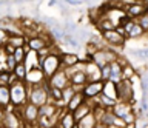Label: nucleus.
<instances>
[{"mask_svg": "<svg viewBox=\"0 0 148 128\" xmlns=\"http://www.w3.org/2000/svg\"><path fill=\"white\" fill-rule=\"evenodd\" d=\"M9 91H11V105L16 108H23L28 103V93H29V86L26 82L17 80L12 85H9Z\"/></svg>", "mask_w": 148, "mask_h": 128, "instance_id": "1", "label": "nucleus"}, {"mask_svg": "<svg viewBox=\"0 0 148 128\" xmlns=\"http://www.w3.org/2000/svg\"><path fill=\"white\" fill-rule=\"evenodd\" d=\"M60 54L62 53H56L54 49L51 51L48 56L40 59V70L43 71V74L46 77V80L49 79L53 74H56L60 68H62V60H60Z\"/></svg>", "mask_w": 148, "mask_h": 128, "instance_id": "2", "label": "nucleus"}, {"mask_svg": "<svg viewBox=\"0 0 148 128\" xmlns=\"http://www.w3.org/2000/svg\"><path fill=\"white\" fill-rule=\"evenodd\" d=\"M48 90H49L48 80H45L42 85H32V86H29V93H28V102L37 105L39 108L43 107L45 103L49 102Z\"/></svg>", "mask_w": 148, "mask_h": 128, "instance_id": "3", "label": "nucleus"}, {"mask_svg": "<svg viewBox=\"0 0 148 128\" xmlns=\"http://www.w3.org/2000/svg\"><path fill=\"white\" fill-rule=\"evenodd\" d=\"M3 128H26L28 125L25 123V120L22 119L20 114V108H16L12 105H9L5 111V116L0 120Z\"/></svg>", "mask_w": 148, "mask_h": 128, "instance_id": "4", "label": "nucleus"}, {"mask_svg": "<svg viewBox=\"0 0 148 128\" xmlns=\"http://www.w3.org/2000/svg\"><path fill=\"white\" fill-rule=\"evenodd\" d=\"M117 59H119V54L116 53L114 49H108V48L105 47V48L99 49V51H96V53L91 56L90 60H91V62H94L99 68H102V66L108 65V63L116 62Z\"/></svg>", "mask_w": 148, "mask_h": 128, "instance_id": "5", "label": "nucleus"}, {"mask_svg": "<svg viewBox=\"0 0 148 128\" xmlns=\"http://www.w3.org/2000/svg\"><path fill=\"white\" fill-rule=\"evenodd\" d=\"M100 34H102V37H103L105 45H108V47L111 49H114V51L123 48L125 40H127V37L120 34L116 28L114 29H110V31H105V33H100Z\"/></svg>", "mask_w": 148, "mask_h": 128, "instance_id": "6", "label": "nucleus"}, {"mask_svg": "<svg viewBox=\"0 0 148 128\" xmlns=\"http://www.w3.org/2000/svg\"><path fill=\"white\" fill-rule=\"evenodd\" d=\"M117 100L119 102L134 103V88L131 80H120L117 84Z\"/></svg>", "mask_w": 148, "mask_h": 128, "instance_id": "7", "label": "nucleus"}, {"mask_svg": "<svg viewBox=\"0 0 148 128\" xmlns=\"http://www.w3.org/2000/svg\"><path fill=\"white\" fill-rule=\"evenodd\" d=\"M123 10H125V14H127L128 19L137 20L139 17L148 10V0H139V2L130 3V5H127Z\"/></svg>", "mask_w": 148, "mask_h": 128, "instance_id": "8", "label": "nucleus"}, {"mask_svg": "<svg viewBox=\"0 0 148 128\" xmlns=\"http://www.w3.org/2000/svg\"><path fill=\"white\" fill-rule=\"evenodd\" d=\"M20 114L26 125H37V120H39V107L37 105L28 102L23 108H20Z\"/></svg>", "mask_w": 148, "mask_h": 128, "instance_id": "9", "label": "nucleus"}, {"mask_svg": "<svg viewBox=\"0 0 148 128\" xmlns=\"http://www.w3.org/2000/svg\"><path fill=\"white\" fill-rule=\"evenodd\" d=\"M103 85H105L103 80L88 82V84L83 86L82 93H83V96H85L88 100H94V99H97L102 93H103Z\"/></svg>", "mask_w": 148, "mask_h": 128, "instance_id": "10", "label": "nucleus"}, {"mask_svg": "<svg viewBox=\"0 0 148 128\" xmlns=\"http://www.w3.org/2000/svg\"><path fill=\"white\" fill-rule=\"evenodd\" d=\"M48 84L49 86H54V88H66V86H69V74L68 71L65 70V68H60V70L56 73V74H53L48 79Z\"/></svg>", "mask_w": 148, "mask_h": 128, "instance_id": "11", "label": "nucleus"}, {"mask_svg": "<svg viewBox=\"0 0 148 128\" xmlns=\"http://www.w3.org/2000/svg\"><path fill=\"white\" fill-rule=\"evenodd\" d=\"M85 74L88 77L90 82H96V80H102V74H100V68L96 65L94 62L91 60H86L85 59Z\"/></svg>", "mask_w": 148, "mask_h": 128, "instance_id": "12", "label": "nucleus"}, {"mask_svg": "<svg viewBox=\"0 0 148 128\" xmlns=\"http://www.w3.org/2000/svg\"><path fill=\"white\" fill-rule=\"evenodd\" d=\"M45 80H46V77L43 74V71H42L40 68H36V70L28 71L25 82H26L28 86H32V85H42Z\"/></svg>", "mask_w": 148, "mask_h": 128, "instance_id": "13", "label": "nucleus"}, {"mask_svg": "<svg viewBox=\"0 0 148 128\" xmlns=\"http://www.w3.org/2000/svg\"><path fill=\"white\" fill-rule=\"evenodd\" d=\"M26 49H28V48H26ZM23 65H25L26 71H31V70H36V68H40V57H39V53H37V51H32V49H28Z\"/></svg>", "mask_w": 148, "mask_h": 128, "instance_id": "14", "label": "nucleus"}, {"mask_svg": "<svg viewBox=\"0 0 148 128\" xmlns=\"http://www.w3.org/2000/svg\"><path fill=\"white\" fill-rule=\"evenodd\" d=\"M60 60H62V68L69 70V68L76 66L77 63L82 60V59L76 53H62V54H60Z\"/></svg>", "mask_w": 148, "mask_h": 128, "instance_id": "15", "label": "nucleus"}, {"mask_svg": "<svg viewBox=\"0 0 148 128\" xmlns=\"http://www.w3.org/2000/svg\"><path fill=\"white\" fill-rule=\"evenodd\" d=\"M59 125L62 128H77V120H76V117H74V113L68 111V110L65 108L62 116H60Z\"/></svg>", "mask_w": 148, "mask_h": 128, "instance_id": "16", "label": "nucleus"}, {"mask_svg": "<svg viewBox=\"0 0 148 128\" xmlns=\"http://www.w3.org/2000/svg\"><path fill=\"white\" fill-rule=\"evenodd\" d=\"M116 116L120 117V119H123L127 114L130 113H133L134 111V107H133V103H127V102H119L117 100V103L113 107V110H111Z\"/></svg>", "mask_w": 148, "mask_h": 128, "instance_id": "17", "label": "nucleus"}, {"mask_svg": "<svg viewBox=\"0 0 148 128\" xmlns=\"http://www.w3.org/2000/svg\"><path fill=\"white\" fill-rule=\"evenodd\" d=\"M11 105V91L9 85H0V108L6 110Z\"/></svg>", "mask_w": 148, "mask_h": 128, "instance_id": "18", "label": "nucleus"}, {"mask_svg": "<svg viewBox=\"0 0 148 128\" xmlns=\"http://www.w3.org/2000/svg\"><path fill=\"white\" fill-rule=\"evenodd\" d=\"M85 100H86V97L83 96L82 91H79V93H76V96H74V97L68 102L66 110H68V111H71V113H74V111H76V110H77L79 107H80V105H82L83 102H85Z\"/></svg>", "mask_w": 148, "mask_h": 128, "instance_id": "19", "label": "nucleus"}, {"mask_svg": "<svg viewBox=\"0 0 148 128\" xmlns=\"http://www.w3.org/2000/svg\"><path fill=\"white\" fill-rule=\"evenodd\" d=\"M99 120H97V117L94 116L92 113H90L88 116H85L83 119L77 122V128H96Z\"/></svg>", "mask_w": 148, "mask_h": 128, "instance_id": "20", "label": "nucleus"}, {"mask_svg": "<svg viewBox=\"0 0 148 128\" xmlns=\"http://www.w3.org/2000/svg\"><path fill=\"white\" fill-rule=\"evenodd\" d=\"M116 117H117V116H116L111 110H105V113L99 117V123H100V125H103L105 128L106 127H111V125H114Z\"/></svg>", "mask_w": 148, "mask_h": 128, "instance_id": "21", "label": "nucleus"}, {"mask_svg": "<svg viewBox=\"0 0 148 128\" xmlns=\"http://www.w3.org/2000/svg\"><path fill=\"white\" fill-rule=\"evenodd\" d=\"M26 42H28V37L25 34H22V36H9V40H8V43L12 45L14 48H25Z\"/></svg>", "mask_w": 148, "mask_h": 128, "instance_id": "22", "label": "nucleus"}, {"mask_svg": "<svg viewBox=\"0 0 148 128\" xmlns=\"http://www.w3.org/2000/svg\"><path fill=\"white\" fill-rule=\"evenodd\" d=\"M94 100H97V103L102 105L105 110H113V107L117 103V100H116V99H111V97H108V96L103 94V93H102L97 99H94Z\"/></svg>", "mask_w": 148, "mask_h": 128, "instance_id": "23", "label": "nucleus"}, {"mask_svg": "<svg viewBox=\"0 0 148 128\" xmlns=\"http://www.w3.org/2000/svg\"><path fill=\"white\" fill-rule=\"evenodd\" d=\"M103 94H106L108 97L111 99H116L117 100V84H114V82H105L103 85Z\"/></svg>", "mask_w": 148, "mask_h": 128, "instance_id": "24", "label": "nucleus"}, {"mask_svg": "<svg viewBox=\"0 0 148 128\" xmlns=\"http://www.w3.org/2000/svg\"><path fill=\"white\" fill-rule=\"evenodd\" d=\"M76 93H79V91H77L76 88H74V86H71V85L66 86V88H63V90H62L63 103H65V105H68V102H69V100H71V99L74 97V96H76Z\"/></svg>", "mask_w": 148, "mask_h": 128, "instance_id": "25", "label": "nucleus"}, {"mask_svg": "<svg viewBox=\"0 0 148 128\" xmlns=\"http://www.w3.org/2000/svg\"><path fill=\"white\" fill-rule=\"evenodd\" d=\"M131 56L137 60H148V48H137V49H131Z\"/></svg>", "mask_w": 148, "mask_h": 128, "instance_id": "26", "label": "nucleus"}, {"mask_svg": "<svg viewBox=\"0 0 148 128\" xmlns=\"http://www.w3.org/2000/svg\"><path fill=\"white\" fill-rule=\"evenodd\" d=\"M122 76H123V79H127V80H131L133 77H136V76H139V74H137L136 68H134L133 65H130V63H127V65H123Z\"/></svg>", "mask_w": 148, "mask_h": 128, "instance_id": "27", "label": "nucleus"}, {"mask_svg": "<svg viewBox=\"0 0 148 128\" xmlns=\"http://www.w3.org/2000/svg\"><path fill=\"white\" fill-rule=\"evenodd\" d=\"M145 34H147V33L142 29V26L136 22V23H134V26H133V29H131V33L128 34L127 39H140V37H143Z\"/></svg>", "mask_w": 148, "mask_h": 128, "instance_id": "28", "label": "nucleus"}, {"mask_svg": "<svg viewBox=\"0 0 148 128\" xmlns=\"http://www.w3.org/2000/svg\"><path fill=\"white\" fill-rule=\"evenodd\" d=\"M14 74H16V77L18 80H23L25 82L26 80V74H28V71H26V68H25V65L23 63H17V66L14 68Z\"/></svg>", "mask_w": 148, "mask_h": 128, "instance_id": "29", "label": "nucleus"}, {"mask_svg": "<svg viewBox=\"0 0 148 128\" xmlns=\"http://www.w3.org/2000/svg\"><path fill=\"white\" fill-rule=\"evenodd\" d=\"M26 51H28L26 48H16L14 53H12L14 60H16L17 63H23L25 62V57H26Z\"/></svg>", "mask_w": 148, "mask_h": 128, "instance_id": "30", "label": "nucleus"}, {"mask_svg": "<svg viewBox=\"0 0 148 128\" xmlns=\"http://www.w3.org/2000/svg\"><path fill=\"white\" fill-rule=\"evenodd\" d=\"M136 22L142 26V29L148 34V10H147L145 12H143V14H142L140 17H139V19H137Z\"/></svg>", "mask_w": 148, "mask_h": 128, "instance_id": "31", "label": "nucleus"}, {"mask_svg": "<svg viewBox=\"0 0 148 128\" xmlns=\"http://www.w3.org/2000/svg\"><path fill=\"white\" fill-rule=\"evenodd\" d=\"M100 74H102V80L103 82L110 80V77H111V63H108V65L100 68Z\"/></svg>", "mask_w": 148, "mask_h": 128, "instance_id": "32", "label": "nucleus"}, {"mask_svg": "<svg viewBox=\"0 0 148 128\" xmlns=\"http://www.w3.org/2000/svg\"><path fill=\"white\" fill-rule=\"evenodd\" d=\"M8 40H9L8 31H6V29H3V28H0V48H3L5 45L8 43Z\"/></svg>", "mask_w": 148, "mask_h": 128, "instance_id": "33", "label": "nucleus"}, {"mask_svg": "<svg viewBox=\"0 0 148 128\" xmlns=\"http://www.w3.org/2000/svg\"><path fill=\"white\" fill-rule=\"evenodd\" d=\"M9 79H11V73L0 71V85H9Z\"/></svg>", "mask_w": 148, "mask_h": 128, "instance_id": "34", "label": "nucleus"}, {"mask_svg": "<svg viewBox=\"0 0 148 128\" xmlns=\"http://www.w3.org/2000/svg\"><path fill=\"white\" fill-rule=\"evenodd\" d=\"M60 2H62V0H49V2H48V6H49V8H53V6H57Z\"/></svg>", "mask_w": 148, "mask_h": 128, "instance_id": "35", "label": "nucleus"}, {"mask_svg": "<svg viewBox=\"0 0 148 128\" xmlns=\"http://www.w3.org/2000/svg\"><path fill=\"white\" fill-rule=\"evenodd\" d=\"M122 2V5H123V8L127 6V5H130V3H134V2H139V0H120Z\"/></svg>", "mask_w": 148, "mask_h": 128, "instance_id": "36", "label": "nucleus"}, {"mask_svg": "<svg viewBox=\"0 0 148 128\" xmlns=\"http://www.w3.org/2000/svg\"><path fill=\"white\" fill-rule=\"evenodd\" d=\"M106 128H119V127H114V125H111V127H106Z\"/></svg>", "mask_w": 148, "mask_h": 128, "instance_id": "37", "label": "nucleus"}, {"mask_svg": "<svg viewBox=\"0 0 148 128\" xmlns=\"http://www.w3.org/2000/svg\"><path fill=\"white\" fill-rule=\"evenodd\" d=\"M49 128H57V125H56V127H49Z\"/></svg>", "mask_w": 148, "mask_h": 128, "instance_id": "38", "label": "nucleus"}, {"mask_svg": "<svg viewBox=\"0 0 148 128\" xmlns=\"http://www.w3.org/2000/svg\"><path fill=\"white\" fill-rule=\"evenodd\" d=\"M57 128H62V127H60V125H57Z\"/></svg>", "mask_w": 148, "mask_h": 128, "instance_id": "39", "label": "nucleus"}, {"mask_svg": "<svg viewBox=\"0 0 148 128\" xmlns=\"http://www.w3.org/2000/svg\"><path fill=\"white\" fill-rule=\"evenodd\" d=\"M0 128H2V123H0Z\"/></svg>", "mask_w": 148, "mask_h": 128, "instance_id": "40", "label": "nucleus"}, {"mask_svg": "<svg viewBox=\"0 0 148 128\" xmlns=\"http://www.w3.org/2000/svg\"><path fill=\"white\" fill-rule=\"evenodd\" d=\"M2 128H3V127H2Z\"/></svg>", "mask_w": 148, "mask_h": 128, "instance_id": "41", "label": "nucleus"}]
</instances>
